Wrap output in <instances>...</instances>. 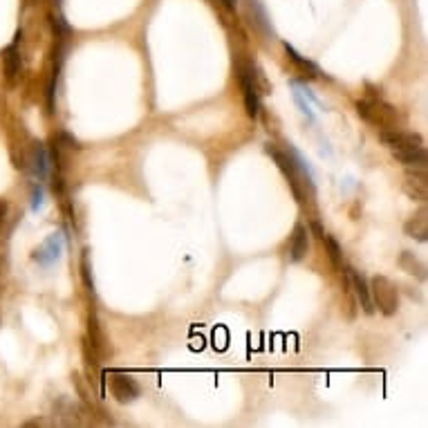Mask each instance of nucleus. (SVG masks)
Returning a JSON list of instances; mask_svg holds the SVG:
<instances>
[{
  "label": "nucleus",
  "instance_id": "obj_1",
  "mask_svg": "<svg viewBox=\"0 0 428 428\" xmlns=\"http://www.w3.org/2000/svg\"><path fill=\"white\" fill-rule=\"evenodd\" d=\"M359 117L368 122L370 126L379 128V131H395L399 126V113L395 106L386 104L381 97H372V99H363L354 104Z\"/></svg>",
  "mask_w": 428,
  "mask_h": 428
},
{
  "label": "nucleus",
  "instance_id": "obj_2",
  "mask_svg": "<svg viewBox=\"0 0 428 428\" xmlns=\"http://www.w3.org/2000/svg\"><path fill=\"white\" fill-rule=\"evenodd\" d=\"M370 294L374 307H379L383 316H392L399 310V292L397 285L388 276H374L370 280Z\"/></svg>",
  "mask_w": 428,
  "mask_h": 428
},
{
  "label": "nucleus",
  "instance_id": "obj_3",
  "mask_svg": "<svg viewBox=\"0 0 428 428\" xmlns=\"http://www.w3.org/2000/svg\"><path fill=\"white\" fill-rule=\"evenodd\" d=\"M110 392H113V397L119 401V404H131L137 397H139V383H137L133 376L128 374H122V372H113L110 374Z\"/></svg>",
  "mask_w": 428,
  "mask_h": 428
},
{
  "label": "nucleus",
  "instance_id": "obj_4",
  "mask_svg": "<svg viewBox=\"0 0 428 428\" xmlns=\"http://www.w3.org/2000/svg\"><path fill=\"white\" fill-rule=\"evenodd\" d=\"M240 83H243L247 115H249L251 119H256L260 113V92H258V83H256L254 67H245V70L240 72Z\"/></svg>",
  "mask_w": 428,
  "mask_h": 428
},
{
  "label": "nucleus",
  "instance_id": "obj_5",
  "mask_svg": "<svg viewBox=\"0 0 428 428\" xmlns=\"http://www.w3.org/2000/svg\"><path fill=\"white\" fill-rule=\"evenodd\" d=\"M63 245H65L63 243V234H61V231H56V234L49 236L47 240L38 247V249H34L32 258L36 260L38 264H43V267H47V264H52V262H56L58 258H61Z\"/></svg>",
  "mask_w": 428,
  "mask_h": 428
},
{
  "label": "nucleus",
  "instance_id": "obj_6",
  "mask_svg": "<svg viewBox=\"0 0 428 428\" xmlns=\"http://www.w3.org/2000/svg\"><path fill=\"white\" fill-rule=\"evenodd\" d=\"M381 142L386 144L390 150H397V148H413V146H422L424 139L422 135L417 133H404L395 128V131H381Z\"/></svg>",
  "mask_w": 428,
  "mask_h": 428
},
{
  "label": "nucleus",
  "instance_id": "obj_7",
  "mask_svg": "<svg viewBox=\"0 0 428 428\" xmlns=\"http://www.w3.org/2000/svg\"><path fill=\"white\" fill-rule=\"evenodd\" d=\"M19 38H21V32L16 34V41L12 45H7L3 49V65H5V79L10 85L16 83L21 74V52H19Z\"/></svg>",
  "mask_w": 428,
  "mask_h": 428
},
{
  "label": "nucleus",
  "instance_id": "obj_8",
  "mask_svg": "<svg viewBox=\"0 0 428 428\" xmlns=\"http://www.w3.org/2000/svg\"><path fill=\"white\" fill-rule=\"evenodd\" d=\"M404 191L410 200L426 202L428 198V184H426V168H415L413 173L406 175Z\"/></svg>",
  "mask_w": 428,
  "mask_h": 428
},
{
  "label": "nucleus",
  "instance_id": "obj_9",
  "mask_svg": "<svg viewBox=\"0 0 428 428\" xmlns=\"http://www.w3.org/2000/svg\"><path fill=\"white\" fill-rule=\"evenodd\" d=\"M350 282H352L354 294L359 298V303H361V310L365 314H374V303H372L370 285H368V280H365L363 273L357 271V269H350Z\"/></svg>",
  "mask_w": 428,
  "mask_h": 428
},
{
  "label": "nucleus",
  "instance_id": "obj_10",
  "mask_svg": "<svg viewBox=\"0 0 428 428\" xmlns=\"http://www.w3.org/2000/svg\"><path fill=\"white\" fill-rule=\"evenodd\" d=\"M426 216H428V211H426V207H422L404 225L406 236L415 238V240H419V243H426L428 240V218Z\"/></svg>",
  "mask_w": 428,
  "mask_h": 428
},
{
  "label": "nucleus",
  "instance_id": "obj_11",
  "mask_svg": "<svg viewBox=\"0 0 428 428\" xmlns=\"http://www.w3.org/2000/svg\"><path fill=\"white\" fill-rule=\"evenodd\" d=\"M392 155H395V159L401 161V164L413 166V168H426V161H428L424 144L422 146H413V148H397V150H392Z\"/></svg>",
  "mask_w": 428,
  "mask_h": 428
},
{
  "label": "nucleus",
  "instance_id": "obj_12",
  "mask_svg": "<svg viewBox=\"0 0 428 428\" xmlns=\"http://www.w3.org/2000/svg\"><path fill=\"white\" fill-rule=\"evenodd\" d=\"M307 227L305 225H298L294 227V234H292V240H289V256H292L294 262H301L305 256H307V247H310V240H307Z\"/></svg>",
  "mask_w": 428,
  "mask_h": 428
},
{
  "label": "nucleus",
  "instance_id": "obj_13",
  "mask_svg": "<svg viewBox=\"0 0 428 428\" xmlns=\"http://www.w3.org/2000/svg\"><path fill=\"white\" fill-rule=\"evenodd\" d=\"M30 164H32L34 175H36L38 179L47 177V173H49V159H47V150H45L43 144H34L32 155H30Z\"/></svg>",
  "mask_w": 428,
  "mask_h": 428
},
{
  "label": "nucleus",
  "instance_id": "obj_14",
  "mask_svg": "<svg viewBox=\"0 0 428 428\" xmlns=\"http://www.w3.org/2000/svg\"><path fill=\"white\" fill-rule=\"evenodd\" d=\"M399 267L408 271V273H413V276L417 278H426V267H424V262L417 258L415 254H410V251H404L399 256Z\"/></svg>",
  "mask_w": 428,
  "mask_h": 428
},
{
  "label": "nucleus",
  "instance_id": "obj_15",
  "mask_svg": "<svg viewBox=\"0 0 428 428\" xmlns=\"http://www.w3.org/2000/svg\"><path fill=\"white\" fill-rule=\"evenodd\" d=\"M285 52H287V58H289V61H292L301 72L310 74V76H319V67H316L312 61H307V58H303L292 45H287V43H285Z\"/></svg>",
  "mask_w": 428,
  "mask_h": 428
},
{
  "label": "nucleus",
  "instance_id": "obj_16",
  "mask_svg": "<svg viewBox=\"0 0 428 428\" xmlns=\"http://www.w3.org/2000/svg\"><path fill=\"white\" fill-rule=\"evenodd\" d=\"M247 3V10H249V14H251V19H254V23L258 25V27L264 32V34H269L271 32V27H269V21H267V14H264V10H262V5L258 3V0H245Z\"/></svg>",
  "mask_w": 428,
  "mask_h": 428
},
{
  "label": "nucleus",
  "instance_id": "obj_17",
  "mask_svg": "<svg viewBox=\"0 0 428 428\" xmlns=\"http://www.w3.org/2000/svg\"><path fill=\"white\" fill-rule=\"evenodd\" d=\"M321 240L325 243V247H328V256H330L332 264H335V267H341V247H339V243L328 234H323Z\"/></svg>",
  "mask_w": 428,
  "mask_h": 428
},
{
  "label": "nucleus",
  "instance_id": "obj_18",
  "mask_svg": "<svg viewBox=\"0 0 428 428\" xmlns=\"http://www.w3.org/2000/svg\"><path fill=\"white\" fill-rule=\"evenodd\" d=\"M81 278H83V285L92 292V289H94V280H92V269H90L88 251H83V256H81Z\"/></svg>",
  "mask_w": 428,
  "mask_h": 428
},
{
  "label": "nucleus",
  "instance_id": "obj_19",
  "mask_svg": "<svg viewBox=\"0 0 428 428\" xmlns=\"http://www.w3.org/2000/svg\"><path fill=\"white\" fill-rule=\"evenodd\" d=\"M294 99H296V104H298V108H301V113H303V115H307V117H310V119H314V113H312V108H310V106H307V104H305V101H303V92H301V90H298V85H294Z\"/></svg>",
  "mask_w": 428,
  "mask_h": 428
},
{
  "label": "nucleus",
  "instance_id": "obj_20",
  "mask_svg": "<svg viewBox=\"0 0 428 428\" xmlns=\"http://www.w3.org/2000/svg\"><path fill=\"white\" fill-rule=\"evenodd\" d=\"M7 213H10V204H7V200H0V234H3V227H5Z\"/></svg>",
  "mask_w": 428,
  "mask_h": 428
},
{
  "label": "nucleus",
  "instance_id": "obj_21",
  "mask_svg": "<svg viewBox=\"0 0 428 428\" xmlns=\"http://www.w3.org/2000/svg\"><path fill=\"white\" fill-rule=\"evenodd\" d=\"M41 202H43L41 188H34V202H32V207H34V209H38V207H41Z\"/></svg>",
  "mask_w": 428,
  "mask_h": 428
}]
</instances>
